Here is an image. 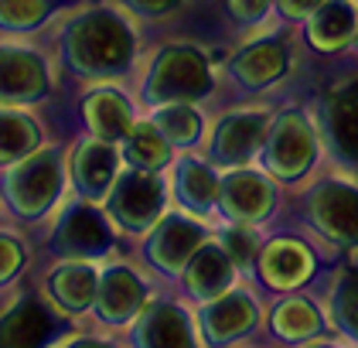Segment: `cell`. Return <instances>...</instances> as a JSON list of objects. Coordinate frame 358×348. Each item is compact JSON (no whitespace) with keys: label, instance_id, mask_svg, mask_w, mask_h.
<instances>
[{"label":"cell","instance_id":"cell-8","mask_svg":"<svg viewBox=\"0 0 358 348\" xmlns=\"http://www.w3.org/2000/svg\"><path fill=\"white\" fill-rule=\"evenodd\" d=\"M205 242V229L188 215H161L150 225V236L143 242L147 263L167 277H181L185 263L194 256V249Z\"/></svg>","mask_w":358,"mask_h":348},{"label":"cell","instance_id":"cell-27","mask_svg":"<svg viewBox=\"0 0 358 348\" xmlns=\"http://www.w3.org/2000/svg\"><path fill=\"white\" fill-rule=\"evenodd\" d=\"M154 127L167 137L171 147H192L201 140V116L192 103H164L154 109Z\"/></svg>","mask_w":358,"mask_h":348},{"label":"cell","instance_id":"cell-18","mask_svg":"<svg viewBox=\"0 0 358 348\" xmlns=\"http://www.w3.org/2000/svg\"><path fill=\"white\" fill-rule=\"evenodd\" d=\"M99 291V270L85 260H62L48 273V297L55 300L58 311L65 314H83L96 304Z\"/></svg>","mask_w":358,"mask_h":348},{"label":"cell","instance_id":"cell-22","mask_svg":"<svg viewBox=\"0 0 358 348\" xmlns=\"http://www.w3.org/2000/svg\"><path fill=\"white\" fill-rule=\"evenodd\" d=\"M219 181L222 178H215V171L198 158H185L174 167V195L194 215H205L219 205Z\"/></svg>","mask_w":358,"mask_h":348},{"label":"cell","instance_id":"cell-29","mask_svg":"<svg viewBox=\"0 0 358 348\" xmlns=\"http://www.w3.org/2000/svg\"><path fill=\"white\" fill-rule=\"evenodd\" d=\"M62 0H0V31L7 34H28L38 31Z\"/></svg>","mask_w":358,"mask_h":348},{"label":"cell","instance_id":"cell-3","mask_svg":"<svg viewBox=\"0 0 358 348\" xmlns=\"http://www.w3.org/2000/svg\"><path fill=\"white\" fill-rule=\"evenodd\" d=\"M208 92H212V69L205 52L194 45H164L154 55L143 79V99L150 106L194 103Z\"/></svg>","mask_w":358,"mask_h":348},{"label":"cell","instance_id":"cell-37","mask_svg":"<svg viewBox=\"0 0 358 348\" xmlns=\"http://www.w3.org/2000/svg\"><path fill=\"white\" fill-rule=\"evenodd\" d=\"M310 348H334V345H310Z\"/></svg>","mask_w":358,"mask_h":348},{"label":"cell","instance_id":"cell-33","mask_svg":"<svg viewBox=\"0 0 358 348\" xmlns=\"http://www.w3.org/2000/svg\"><path fill=\"white\" fill-rule=\"evenodd\" d=\"M270 4L273 0H225V7H229V14L236 18V21H243V25H252V21H259L266 11H270Z\"/></svg>","mask_w":358,"mask_h":348},{"label":"cell","instance_id":"cell-36","mask_svg":"<svg viewBox=\"0 0 358 348\" xmlns=\"http://www.w3.org/2000/svg\"><path fill=\"white\" fill-rule=\"evenodd\" d=\"M62 348H116L106 338H89V335H79V338H69Z\"/></svg>","mask_w":358,"mask_h":348},{"label":"cell","instance_id":"cell-10","mask_svg":"<svg viewBox=\"0 0 358 348\" xmlns=\"http://www.w3.org/2000/svg\"><path fill=\"white\" fill-rule=\"evenodd\" d=\"M266 130H270V116L266 113H259V109L232 113L215 127V137L208 144V158H212V164L229 167V171L243 167V164L252 161V154L263 151Z\"/></svg>","mask_w":358,"mask_h":348},{"label":"cell","instance_id":"cell-23","mask_svg":"<svg viewBox=\"0 0 358 348\" xmlns=\"http://www.w3.org/2000/svg\"><path fill=\"white\" fill-rule=\"evenodd\" d=\"M287 72V48L280 41H256L232 58V76L246 89H263Z\"/></svg>","mask_w":358,"mask_h":348},{"label":"cell","instance_id":"cell-21","mask_svg":"<svg viewBox=\"0 0 358 348\" xmlns=\"http://www.w3.org/2000/svg\"><path fill=\"white\" fill-rule=\"evenodd\" d=\"M256 263H259V277H263L270 287L290 291V287H297V284H303V280L310 277L314 256H310V249L297 239H273L259 249Z\"/></svg>","mask_w":358,"mask_h":348},{"label":"cell","instance_id":"cell-32","mask_svg":"<svg viewBox=\"0 0 358 348\" xmlns=\"http://www.w3.org/2000/svg\"><path fill=\"white\" fill-rule=\"evenodd\" d=\"M28 263V246L14 232H0V287H7Z\"/></svg>","mask_w":358,"mask_h":348},{"label":"cell","instance_id":"cell-35","mask_svg":"<svg viewBox=\"0 0 358 348\" xmlns=\"http://www.w3.org/2000/svg\"><path fill=\"white\" fill-rule=\"evenodd\" d=\"M276 4H280V11L287 18H307V14H314L321 7V0H276Z\"/></svg>","mask_w":358,"mask_h":348},{"label":"cell","instance_id":"cell-5","mask_svg":"<svg viewBox=\"0 0 358 348\" xmlns=\"http://www.w3.org/2000/svg\"><path fill=\"white\" fill-rule=\"evenodd\" d=\"M113 249V222L106 209H99L96 202H72L58 215L55 229H52V253L58 260H85L96 263L103 256H110Z\"/></svg>","mask_w":358,"mask_h":348},{"label":"cell","instance_id":"cell-24","mask_svg":"<svg viewBox=\"0 0 358 348\" xmlns=\"http://www.w3.org/2000/svg\"><path fill=\"white\" fill-rule=\"evenodd\" d=\"M41 140H45V130L31 113H21L10 103H0V164L3 167L34 154Z\"/></svg>","mask_w":358,"mask_h":348},{"label":"cell","instance_id":"cell-9","mask_svg":"<svg viewBox=\"0 0 358 348\" xmlns=\"http://www.w3.org/2000/svg\"><path fill=\"white\" fill-rule=\"evenodd\" d=\"M52 89L48 62L24 45H0V103H38Z\"/></svg>","mask_w":358,"mask_h":348},{"label":"cell","instance_id":"cell-25","mask_svg":"<svg viewBox=\"0 0 358 348\" xmlns=\"http://www.w3.org/2000/svg\"><path fill=\"white\" fill-rule=\"evenodd\" d=\"M120 154H123V164L127 167H140V171H164L171 164V144L167 137L154 127V120H143V123H134L130 137L120 144Z\"/></svg>","mask_w":358,"mask_h":348},{"label":"cell","instance_id":"cell-31","mask_svg":"<svg viewBox=\"0 0 358 348\" xmlns=\"http://www.w3.org/2000/svg\"><path fill=\"white\" fill-rule=\"evenodd\" d=\"M222 249L229 253V260L239 270L252 267V260L259 256V246H256V236L249 232V225H236V222H232V229H225Z\"/></svg>","mask_w":358,"mask_h":348},{"label":"cell","instance_id":"cell-28","mask_svg":"<svg viewBox=\"0 0 358 348\" xmlns=\"http://www.w3.org/2000/svg\"><path fill=\"white\" fill-rule=\"evenodd\" d=\"M273 331L287 342H303L321 331V314L310 300L303 297H287L273 307Z\"/></svg>","mask_w":358,"mask_h":348},{"label":"cell","instance_id":"cell-15","mask_svg":"<svg viewBox=\"0 0 358 348\" xmlns=\"http://www.w3.org/2000/svg\"><path fill=\"white\" fill-rule=\"evenodd\" d=\"M201 335L208 345H229L236 338H243L246 331L256 328L259 321V311H256V300L243 291H225L215 300H205L201 304Z\"/></svg>","mask_w":358,"mask_h":348},{"label":"cell","instance_id":"cell-12","mask_svg":"<svg viewBox=\"0 0 358 348\" xmlns=\"http://www.w3.org/2000/svg\"><path fill=\"white\" fill-rule=\"evenodd\" d=\"M219 209L236 225L263 222L273 209V185L246 167H232L219 181Z\"/></svg>","mask_w":358,"mask_h":348},{"label":"cell","instance_id":"cell-19","mask_svg":"<svg viewBox=\"0 0 358 348\" xmlns=\"http://www.w3.org/2000/svg\"><path fill=\"white\" fill-rule=\"evenodd\" d=\"M324 137H328V147L341 161L358 167V82L341 85L328 96Z\"/></svg>","mask_w":358,"mask_h":348},{"label":"cell","instance_id":"cell-6","mask_svg":"<svg viewBox=\"0 0 358 348\" xmlns=\"http://www.w3.org/2000/svg\"><path fill=\"white\" fill-rule=\"evenodd\" d=\"M263 164L280 181H297L314 161V130L301 113H283L263 140Z\"/></svg>","mask_w":358,"mask_h":348},{"label":"cell","instance_id":"cell-14","mask_svg":"<svg viewBox=\"0 0 358 348\" xmlns=\"http://www.w3.org/2000/svg\"><path fill=\"white\" fill-rule=\"evenodd\" d=\"M310 222L338 242H358V191L348 185H321L307 198Z\"/></svg>","mask_w":358,"mask_h":348},{"label":"cell","instance_id":"cell-1","mask_svg":"<svg viewBox=\"0 0 358 348\" xmlns=\"http://www.w3.org/2000/svg\"><path fill=\"white\" fill-rule=\"evenodd\" d=\"M137 55V34L113 7L79 11L62 27V62L72 76L89 82L120 79Z\"/></svg>","mask_w":358,"mask_h":348},{"label":"cell","instance_id":"cell-16","mask_svg":"<svg viewBox=\"0 0 358 348\" xmlns=\"http://www.w3.org/2000/svg\"><path fill=\"white\" fill-rule=\"evenodd\" d=\"M55 335V321L38 297H17L0 314V348H45Z\"/></svg>","mask_w":358,"mask_h":348},{"label":"cell","instance_id":"cell-4","mask_svg":"<svg viewBox=\"0 0 358 348\" xmlns=\"http://www.w3.org/2000/svg\"><path fill=\"white\" fill-rule=\"evenodd\" d=\"M110 222L123 232H150V225L164 215V181L157 171L120 167L110 195L103 202Z\"/></svg>","mask_w":358,"mask_h":348},{"label":"cell","instance_id":"cell-34","mask_svg":"<svg viewBox=\"0 0 358 348\" xmlns=\"http://www.w3.org/2000/svg\"><path fill=\"white\" fill-rule=\"evenodd\" d=\"M123 4L140 18H161V14H171L181 0H123Z\"/></svg>","mask_w":358,"mask_h":348},{"label":"cell","instance_id":"cell-38","mask_svg":"<svg viewBox=\"0 0 358 348\" xmlns=\"http://www.w3.org/2000/svg\"><path fill=\"white\" fill-rule=\"evenodd\" d=\"M355 41H358V27H355Z\"/></svg>","mask_w":358,"mask_h":348},{"label":"cell","instance_id":"cell-11","mask_svg":"<svg viewBox=\"0 0 358 348\" xmlns=\"http://www.w3.org/2000/svg\"><path fill=\"white\" fill-rule=\"evenodd\" d=\"M147 304V284L137 277V270L127 263H110L99 270V291L92 311L99 314V321L106 324H127L134 321Z\"/></svg>","mask_w":358,"mask_h":348},{"label":"cell","instance_id":"cell-20","mask_svg":"<svg viewBox=\"0 0 358 348\" xmlns=\"http://www.w3.org/2000/svg\"><path fill=\"white\" fill-rule=\"evenodd\" d=\"M83 120L89 134L110 144H123L134 130V106L120 89H92L83 99Z\"/></svg>","mask_w":358,"mask_h":348},{"label":"cell","instance_id":"cell-7","mask_svg":"<svg viewBox=\"0 0 358 348\" xmlns=\"http://www.w3.org/2000/svg\"><path fill=\"white\" fill-rule=\"evenodd\" d=\"M120 164H123V154L116 151V144L99 140L92 134L83 137L72 151V161H69V178H72L76 195L85 202L103 205L116 174H120Z\"/></svg>","mask_w":358,"mask_h":348},{"label":"cell","instance_id":"cell-30","mask_svg":"<svg viewBox=\"0 0 358 348\" xmlns=\"http://www.w3.org/2000/svg\"><path fill=\"white\" fill-rule=\"evenodd\" d=\"M331 311H334V321L341 324V331L358 338V277L355 273H345L334 284V291H331Z\"/></svg>","mask_w":358,"mask_h":348},{"label":"cell","instance_id":"cell-2","mask_svg":"<svg viewBox=\"0 0 358 348\" xmlns=\"http://www.w3.org/2000/svg\"><path fill=\"white\" fill-rule=\"evenodd\" d=\"M65 185V161L58 147H38L34 154L21 158L3 174V198L10 212L24 222H34L48 212Z\"/></svg>","mask_w":358,"mask_h":348},{"label":"cell","instance_id":"cell-26","mask_svg":"<svg viewBox=\"0 0 358 348\" xmlns=\"http://www.w3.org/2000/svg\"><path fill=\"white\" fill-rule=\"evenodd\" d=\"M355 11L348 0H321V7L310 14V45L314 48H341L355 34Z\"/></svg>","mask_w":358,"mask_h":348},{"label":"cell","instance_id":"cell-13","mask_svg":"<svg viewBox=\"0 0 358 348\" xmlns=\"http://www.w3.org/2000/svg\"><path fill=\"white\" fill-rule=\"evenodd\" d=\"M130 328V345L134 348H194V331L188 314L171 304V300H154L143 304Z\"/></svg>","mask_w":358,"mask_h":348},{"label":"cell","instance_id":"cell-17","mask_svg":"<svg viewBox=\"0 0 358 348\" xmlns=\"http://www.w3.org/2000/svg\"><path fill=\"white\" fill-rule=\"evenodd\" d=\"M232 277H236V263L229 260L222 242H201L194 249V256L185 263V270H181L185 291L201 304L225 294L232 287Z\"/></svg>","mask_w":358,"mask_h":348}]
</instances>
